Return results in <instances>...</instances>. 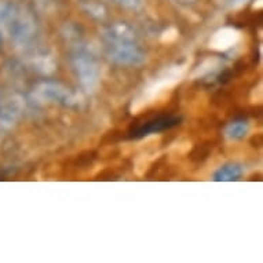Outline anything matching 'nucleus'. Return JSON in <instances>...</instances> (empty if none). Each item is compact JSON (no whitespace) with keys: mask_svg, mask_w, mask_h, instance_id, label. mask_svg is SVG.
I'll return each mask as SVG.
<instances>
[{"mask_svg":"<svg viewBox=\"0 0 263 263\" xmlns=\"http://www.w3.org/2000/svg\"><path fill=\"white\" fill-rule=\"evenodd\" d=\"M240 39L237 30L233 29H223L218 32L214 39L211 40V47L215 50H226V48L232 47L233 44L237 43V40Z\"/></svg>","mask_w":263,"mask_h":263,"instance_id":"obj_1","label":"nucleus"}]
</instances>
